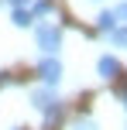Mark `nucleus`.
I'll use <instances>...</instances> for the list:
<instances>
[{"mask_svg":"<svg viewBox=\"0 0 127 130\" xmlns=\"http://www.w3.org/2000/svg\"><path fill=\"white\" fill-rule=\"evenodd\" d=\"M34 41H38L41 55H55L62 48V27L52 24V21H41V24L34 27Z\"/></svg>","mask_w":127,"mask_h":130,"instance_id":"obj_2","label":"nucleus"},{"mask_svg":"<svg viewBox=\"0 0 127 130\" xmlns=\"http://www.w3.org/2000/svg\"><path fill=\"white\" fill-rule=\"evenodd\" d=\"M120 103H124V110H127V89H124V92H120Z\"/></svg>","mask_w":127,"mask_h":130,"instance_id":"obj_12","label":"nucleus"},{"mask_svg":"<svg viewBox=\"0 0 127 130\" xmlns=\"http://www.w3.org/2000/svg\"><path fill=\"white\" fill-rule=\"evenodd\" d=\"M110 41H114L117 48H127V27H114V31H110Z\"/></svg>","mask_w":127,"mask_h":130,"instance_id":"obj_8","label":"nucleus"},{"mask_svg":"<svg viewBox=\"0 0 127 130\" xmlns=\"http://www.w3.org/2000/svg\"><path fill=\"white\" fill-rule=\"evenodd\" d=\"M72 130H96V123H93V117H79L72 123Z\"/></svg>","mask_w":127,"mask_h":130,"instance_id":"obj_9","label":"nucleus"},{"mask_svg":"<svg viewBox=\"0 0 127 130\" xmlns=\"http://www.w3.org/2000/svg\"><path fill=\"white\" fill-rule=\"evenodd\" d=\"M114 14H117V21H127V0H124V4H120V7H117V10H114Z\"/></svg>","mask_w":127,"mask_h":130,"instance_id":"obj_10","label":"nucleus"},{"mask_svg":"<svg viewBox=\"0 0 127 130\" xmlns=\"http://www.w3.org/2000/svg\"><path fill=\"white\" fill-rule=\"evenodd\" d=\"M96 72H100V79L114 82V79L120 75V62H117L114 55H100V58H96Z\"/></svg>","mask_w":127,"mask_h":130,"instance_id":"obj_4","label":"nucleus"},{"mask_svg":"<svg viewBox=\"0 0 127 130\" xmlns=\"http://www.w3.org/2000/svg\"><path fill=\"white\" fill-rule=\"evenodd\" d=\"M38 79L52 89V86H59V79H62V62L55 58V55H45V58L38 62Z\"/></svg>","mask_w":127,"mask_h":130,"instance_id":"obj_3","label":"nucleus"},{"mask_svg":"<svg viewBox=\"0 0 127 130\" xmlns=\"http://www.w3.org/2000/svg\"><path fill=\"white\" fill-rule=\"evenodd\" d=\"M10 7H31V0H7Z\"/></svg>","mask_w":127,"mask_h":130,"instance_id":"obj_11","label":"nucleus"},{"mask_svg":"<svg viewBox=\"0 0 127 130\" xmlns=\"http://www.w3.org/2000/svg\"><path fill=\"white\" fill-rule=\"evenodd\" d=\"M31 106L38 113H45V123L48 127L62 117V103H59V96H55V89H48V86H41V89L31 92Z\"/></svg>","mask_w":127,"mask_h":130,"instance_id":"obj_1","label":"nucleus"},{"mask_svg":"<svg viewBox=\"0 0 127 130\" xmlns=\"http://www.w3.org/2000/svg\"><path fill=\"white\" fill-rule=\"evenodd\" d=\"M31 14H34V21L45 17V14H52V0H38V4H31Z\"/></svg>","mask_w":127,"mask_h":130,"instance_id":"obj_7","label":"nucleus"},{"mask_svg":"<svg viewBox=\"0 0 127 130\" xmlns=\"http://www.w3.org/2000/svg\"><path fill=\"white\" fill-rule=\"evenodd\" d=\"M96 27L110 34V31H114V27H117V14H114V10H103L100 17H96Z\"/></svg>","mask_w":127,"mask_h":130,"instance_id":"obj_6","label":"nucleus"},{"mask_svg":"<svg viewBox=\"0 0 127 130\" xmlns=\"http://www.w3.org/2000/svg\"><path fill=\"white\" fill-rule=\"evenodd\" d=\"M10 21H14V27H31L34 24V14H31V7H14Z\"/></svg>","mask_w":127,"mask_h":130,"instance_id":"obj_5","label":"nucleus"}]
</instances>
